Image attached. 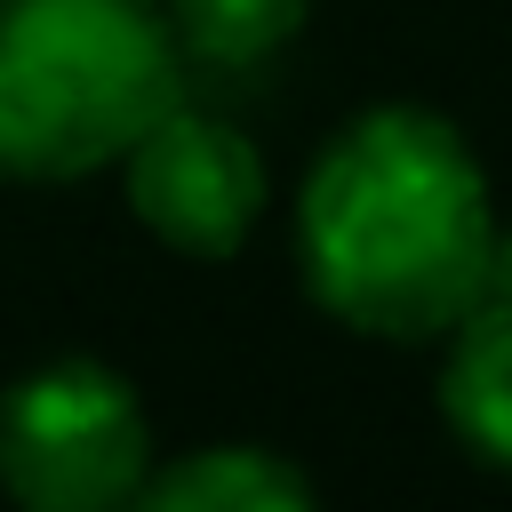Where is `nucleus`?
I'll list each match as a JSON object with an SVG mask.
<instances>
[{
  "instance_id": "obj_1",
  "label": "nucleus",
  "mask_w": 512,
  "mask_h": 512,
  "mask_svg": "<svg viewBox=\"0 0 512 512\" xmlns=\"http://www.w3.org/2000/svg\"><path fill=\"white\" fill-rule=\"evenodd\" d=\"M488 168L448 112L376 104L344 120L296 192V264L328 320L352 336H448L488 296L496 264Z\"/></svg>"
},
{
  "instance_id": "obj_2",
  "label": "nucleus",
  "mask_w": 512,
  "mask_h": 512,
  "mask_svg": "<svg viewBox=\"0 0 512 512\" xmlns=\"http://www.w3.org/2000/svg\"><path fill=\"white\" fill-rule=\"evenodd\" d=\"M184 96L160 0H0V176L112 168Z\"/></svg>"
},
{
  "instance_id": "obj_3",
  "label": "nucleus",
  "mask_w": 512,
  "mask_h": 512,
  "mask_svg": "<svg viewBox=\"0 0 512 512\" xmlns=\"http://www.w3.org/2000/svg\"><path fill=\"white\" fill-rule=\"evenodd\" d=\"M152 464V416L104 360H40L0 392V488L32 512L136 504Z\"/></svg>"
},
{
  "instance_id": "obj_4",
  "label": "nucleus",
  "mask_w": 512,
  "mask_h": 512,
  "mask_svg": "<svg viewBox=\"0 0 512 512\" xmlns=\"http://www.w3.org/2000/svg\"><path fill=\"white\" fill-rule=\"evenodd\" d=\"M112 168L128 176L136 224H144L160 248L200 256V264L240 256L248 232H256L264 208H272V168H264V152H256L232 120H216V112H200V104H184V96H176Z\"/></svg>"
},
{
  "instance_id": "obj_5",
  "label": "nucleus",
  "mask_w": 512,
  "mask_h": 512,
  "mask_svg": "<svg viewBox=\"0 0 512 512\" xmlns=\"http://www.w3.org/2000/svg\"><path fill=\"white\" fill-rule=\"evenodd\" d=\"M440 416L464 456L512 472V296H480L464 320H448Z\"/></svg>"
},
{
  "instance_id": "obj_6",
  "label": "nucleus",
  "mask_w": 512,
  "mask_h": 512,
  "mask_svg": "<svg viewBox=\"0 0 512 512\" xmlns=\"http://www.w3.org/2000/svg\"><path fill=\"white\" fill-rule=\"evenodd\" d=\"M136 504H152V512H304L312 480L264 440H208V448L152 464Z\"/></svg>"
},
{
  "instance_id": "obj_7",
  "label": "nucleus",
  "mask_w": 512,
  "mask_h": 512,
  "mask_svg": "<svg viewBox=\"0 0 512 512\" xmlns=\"http://www.w3.org/2000/svg\"><path fill=\"white\" fill-rule=\"evenodd\" d=\"M168 32L200 64H264L312 16V0H160Z\"/></svg>"
}]
</instances>
